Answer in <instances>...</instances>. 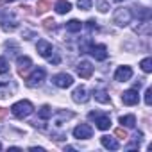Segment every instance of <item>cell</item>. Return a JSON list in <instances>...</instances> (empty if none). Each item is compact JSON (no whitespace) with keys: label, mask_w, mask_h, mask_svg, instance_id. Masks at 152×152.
I'll list each match as a JSON object with an SVG mask.
<instances>
[{"label":"cell","mask_w":152,"mask_h":152,"mask_svg":"<svg viewBox=\"0 0 152 152\" xmlns=\"http://www.w3.org/2000/svg\"><path fill=\"white\" fill-rule=\"evenodd\" d=\"M93 97H95V100H97V102H100V104H109V102H111V99H109L107 91H106V90H102V88L93 90Z\"/></svg>","instance_id":"obj_17"},{"label":"cell","mask_w":152,"mask_h":152,"mask_svg":"<svg viewBox=\"0 0 152 152\" xmlns=\"http://www.w3.org/2000/svg\"><path fill=\"white\" fill-rule=\"evenodd\" d=\"M70 9H72V4L66 2V0H57V2H56V11L59 15H66Z\"/></svg>","instance_id":"obj_20"},{"label":"cell","mask_w":152,"mask_h":152,"mask_svg":"<svg viewBox=\"0 0 152 152\" xmlns=\"http://www.w3.org/2000/svg\"><path fill=\"white\" fill-rule=\"evenodd\" d=\"M38 52H39L41 57H47L52 64H59V63H61L59 56L54 54V48H52V45H50L47 39H39V41H38Z\"/></svg>","instance_id":"obj_3"},{"label":"cell","mask_w":152,"mask_h":152,"mask_svg":"<svg viewBox=\"0 0 152 152\" xmlns=\"http://www.w3.org/2000/svg\"><path fill=\"white\" fill-rule=\"evenodd\" d=\"M131 77H132L131 66H120L116 70V73H115V81H118V83H127Z\"/></svg>","instance_id":"obj_13"},{"label":"cell","mask_w":152,"mask_h":152,"mask_svg":"<svg viewBox=\"0 0 152 152\" xmlns=\"http://www.w3.org/2000/svg\"><path fill=\"white\" fill-rule=\"evenodd\" d=\"M97 7L100 13H107L109 11V0H97Z\"/></svg>","instance_id":"obj_26"},{"label":"cell","mask_w":152,"mask_h":152,"mask_svg":"<svg viewBox=\"0 0 152 152\" xmlns=\"http://www.w3.org/2000/svg\"><path fill=\"white\" fill-rule=\"evenodd\" d=\"M134 31H136L138 34H145V36H148V34H150V20H141V22L134 27Z\"/></svg>","instance_id":"obj_18"},{"label":"cell","mask_w":152,"mask_h":152,"mask_svg":"<svg viewBox=\"0 0 152 152\" xmlns=\"http://www.w3.org/2000/svg\"><path fill=\"white\" fill-rule=\"evenodd\" d=\"M88 118H90V120H95V124H97V127H99L100 131H107V129L111 127V118H109L107 115H100V113L91 111V113L88 115Z\"/></svg>","instance_id":"obj_7"},{"label":"cell","mask_w":152,"mask_h":152,"mask_svg":"<svg viewBox=\"0 0 152 152\" xmlns=\"http://www.w3.org/2000/svg\"><path fill=\"white\" fill-rule=\"evenodd\" d=\"M138 100H140V95L136 90H127L122 93V102L125 106H134V104H138Z\"/></svg>","instance_id":"obj_15"},{"label":"cell","mask_w":152,"mask_h":152,"mask_svg":"<svg viewBox=\"0 0 152 152\" xmlns=\"http://www.w3.org/2000/svg\"><path fill=\"white\" fill-rule=\"evenodd\" d=\"M115 134H116V136H118L120 140H127V132H125V131H124L122 127H118V129L115 131Z\"/></svg>","instance_id":"obj_32"},{"label":"cell","mask_w":152,"mask_h":152,"mask_svg":"<svg viewBox=\"0 0 152 152\" xmlns=\"http://www.w3.org/2000/svg\"><path fill=\"white\" fill-rule=\"evenodd\" d=\"M6 72H9V63L4 56H0V73H6Z\"/></svg>","instance_id":"obj_27"},{"label":"cell","mask_w":152,"mask_h":152,"mask_svg":"<svg viewBox=\"0 0 152 152\" xmlns=\"http://www.w3.org/2000/svg\"><path fill=\"white\" fill-rule=\"evenodd\" d=\"M83 29V23L79 22V20H70L68 23H66V31L68 32H79Z\"/></svg>","instance_id":"obj_21"},{"label":"cell","mask_w":152,"mask_h":152,"mask_svg":"<svg viewBox=\"0 0 152 152\" xmlns=\"http://www.w3.org/2000/svg\"><path fill=\"white\" fill-rule=\"evenodd\" d=\"M6 115H7V111H6V109H2V107H0V120H2V118H4Z\"/></svg>","instance_id":"obj_33"},{"label":"cell","mask_w":152,"mask_h":152,"mask_svg":"<svg viewBox=\"0 0 152 152\" xmlns=\"http://www.w3.org/2000/svg\"><path fill=\"white\" fill-rule=\"evenodd\" d=\"M48 9H50L48 0H39V2H38V6H36V11H38V15H41V13H45V11H48Z\"/></svg>","instance_id":"obj_24"},{"label":"cell","mask_w":152,"mask_h":152,"mask_svg":"<svg viewBox=\"0 0 152 152\" xmlns=\"http://www.w3.org/2000/svg\"><path fill=\"white\" fill-rule=\"evenodd\" d=\"M140 66H141V70H143V72H147V73H148V72H152V59H150V57H145V59L140 63Z\"/></svg>","instance_id":"obj_25"},{"label":"cell","mask_w":152,"mask_h":152,"mask_svg":"<svg viewBox=\"0 0 152 152\" xmlns=\"http://www.w3.org/2000/svg\"><path fill=\"white\" fill-rule=\"evenodd\" d=\"M91 134H93V129L88 124H81L73 129V136L77 140H88V138H91Z\"/></svg>","instance_id":"obj_11"},{"label":"cell","mask_w":152,"mask_h":152,"mask_svg":"<svg viewBox=\"0 0 152 152\" xmlns=\"http://www.w3.org/2000/svg\"><path fill=\"white\" fill-rule=\"evenodd\" d=\"M145 104H147V106L152 104V90H150V88H147V91H145Z\"/></svg>","instance_id":"obj_31"},{"label":"cell","mask_w":152,"mask_h":152,"mask_svg":"<svg viewBox=\"0 0 152 152\" xmlns=\"http://www.w3.org/2000/svg\"><path fill=\"white\" fill-rule=\"evenodd\" d=\"M38 116H39L41 120L50 118V116H52V107H50V106H41V109L38 111Z\"/></svg>","instance_id":"obj_23"},{"label":"cell","mask_w":152,"mask_h":152,"mask_svg":"<svg viewBox=\"0 0 152 152\" xmlns=\"http://www.w3.org/2000/svg\"><path fill=\"white\" fill-rule=\"evenodd\" d=\"M72 99L73 102H77V104H86L90 100V95H88V90L84 86H79V88H75L73 93H72Z\"/></svg>","instance_id":"obj_12"},{"label":"cell","mask_w":152,"mask_h":152,"mask_svg":"<svg viewBox=\"0 0 152 152\" xmlns=\"http://www.w3.org/2000/svg\"><path fill=\"white\" fill-rule=\"evenodd\" d=\"M120 124L125 125V127H134L136 125V118L132 115H125V116H120Z\"/></svg>","instance_id":"obj_22"},{"label":"cell","mask_w":152,"mask_h":152,"mask_svg":"<svg viewBox=\"0 0 152 152\" xmlns=\"http://www.w3.org/2000/svg\"><path fill=\"white\" fill-rule=\"evenodd\" d=\"M16 66H18V73L20 75H23L31 66H32V61H31V57H27V56H20L18 59H16Z\"/></svg>","instance_id":"obj_16"},{"label":"cell","mask_w":152,"mask_h":152,"mask_svg":"<svg viewBox=\"0 0 152 152\" xmlns=\"http://www.w3.org/2000/svg\"><path fill=\"white\" fill-rule=\"evenodd\" d=\"M34 111V106L29 102V100H20L16 102L13 107H11V113L16 116V118H27L29 115H32Z\"/></svg>","instance_id":"obj_5"},{"label":"cell","mask_w":152,"mask_h":152,"mask_svg":"<svg viewBox=\"0 0 152 152\" xmlns=\"http://www.w3.org/2000/svg\"><path fill=\"white\" fill-rule=\"evenodd\" d=\"M91 0H77V6H79V9H84V11H88V9H91Z\"/></svg>","instance_id":"obj_28"},{"label":"cell","mask_w":152,"mask_h":152,"mask_svg":"<svg viewBox=\"0 0 152 152\" xmlns=\"http://www.w3.org/2000/svg\"><path fill=\"white\" fill-rule=\"evenodd\" d=\"M52 83L57 86V88H70L72 84H73V79H72V75H68V73H57V75H54L52 77Z\"/></svg>","instance_id":"obj_10"},{"label":"cell","mask_w":152,"mask_h":152,"mask_svg":"<svg viewBox=\"0 0 152 152\" xmlns=\"http://www.w3.org/2000/svg\"><path fill=\"white\" fill-rule=\"evenodd\" d=\"M0 27L4 31H15L18 27L16 15L11 9H0Z\"/></svg>","instance_id":"obj_2"},{"label":"cell","mask_w":152,"mask_h":152,"mask_svg":"<svg viewBox=\"0 0 152 152\" xmlns=\"http://www.w3.org/2000/svg\"><path fill=\"white\" fill-rule=\"evenodd\" d=\"M77 73L81 75L83 79H90L91 77V73H93V66L90 61H81L77 64Z\"/></svg>","instance_id":"obj_14"},{"label":"cell","mask_w":152,"mask_h":152,"mask_svg":"<svg viewBox=\"0 0 152 152\" xmlns=\"http://www.w3.org/2000/svg\"><path fill=\"white\" fill-rule=\"evenodd\" d=\"M45 75H47V72L43 70V68H36L29 77H27V86L29 88H38V86H41L43 84V81H45Z\"/></svg>","instance_id":"obj_6"},{"label":"cell","mask_w":152,"mask_h":152,"mask_svg":"<svg viewBox=\"0 0 152 152\" xmlns=\"http://www.w3.org/2000/svg\"><path fill=\"white\" fill-rule=\"evenodd\" d=\"M100 143H102L106 148H111V150H116V148H118V141H116L113 136H102V138H100Z\"/></svg>","instance_id":"obj_19"},{"label":"cell","mask_w":152,"mask_h":152,"mask_svg":"<svg viewBox=\"0 0 152 152\" xmlns=\"http://www.w3.org/2000/svg\"><path fill=\"white\" fill-rule=\"evenodd\" d=\"M43 27H45L47 31H54V29H56V22L48 18V20H45V22H43Z\"/></svg>","instance_id":"obj_30"},{"label":"cell","mask_w":152,"mask_h":152,"mask_svg":"<svg viewBox=\"0 0 152 152\" xmlns=\"http://www.w3.org/2000/svg\"><path fill=\"white\" fill-rule=\"evenodd\" d=\"M118 2H124V0H118Z\"/></svg>","instance_id":"obj_35"},{"label":"cell","mask_w":152,"mask_h":152,"mask_svg":"<svg viewBox=\"0 0 152 152\" xmlns=\"http://www.w3.org/2000/svg\"><path fill=\"white\" fill-rule=\"evenodd\" d=\"M86 52H90L97 61H104V59L107 57V48H106V45H93V43L90 41Z\"/></svg>","instance_id":"obj_8"},{"label":"cell","mask_w":152,"mask_h":152,"mask_svg":"<svg viewBox=\"0 0 152 152\" xmlns=\"http://www.w3.org/2000/svg\"><path fill=\"white\" fill-rule=\"evenodd\" d=\"M131 20H132V11H131V7H118V9L115 11V15H113V22H115L118 27L129 25Z\"/></svg>","instance_id":"obj_4"},{"label":"cell","mask_w":152,"mask_h":152,"mask_svg":"<svg viewBox=\"0 0 152 152\" xmlns=\"http://www.w3.org/2000/svg\"><path fill=\"white\" fill-rule=\"evenodd\" d=\"M86 27H88L90 32H97V31H99V25H97L95 20H88V22H86Z\"/></svg>","instance_id":"obj_29"},{"label":"cell","mask_w":152,"mask_h":152,"mask_svg":"<svg viewBox=\"0 0 152 152\" xmlns=\"http://www.w3.org/2000/svg\"><path fill=\"white\" fill-rule=\"evenodd\" d=\"M0 148H2V145H0Z\"/></svg>","instance_id":"obj_36"},{"label":"cell","mask_w":152,"mask_h":152,"mask_svg":"<svg viewBox=\"0 0 152 152\" xmlns=\"http://www.w3.org/2000/svg\"><path fill=\"white\" fill-rule=\"evenodd\" d=\"M16 91V83L11 79L9 72L6 73H0V99H7L13 97Z\"/></svg>","instance_id":"obj_1"},{"label":"cell","mask_w":152,"mask_h":152,"mask_svg":"<svg viewBox=\"0 0 152 152\" xmlns=\"http://www.w3.org/2000/svg\"><path fill=\"white\" fill-rule=\"evenodd\" d=\"M70 118H73V113H72V111H57L56 116H54V120H52V125H54L56 129H63L64 124H66Z\"/></svg>","instance_id":"obj_9"},{"label":"cell","mask_w":152,"mask_h":152,"mask_svg":"<svg viewBox=\"0 0 152 152\" xmlns=\"http://www.w3.org/2000/svg\"><path fill=\"white\" fill-rule=\"evenodd\" d=\"M6 2H15V0H6Z\"/></svg>","instance_id":"obj_34"}]
</instances>
